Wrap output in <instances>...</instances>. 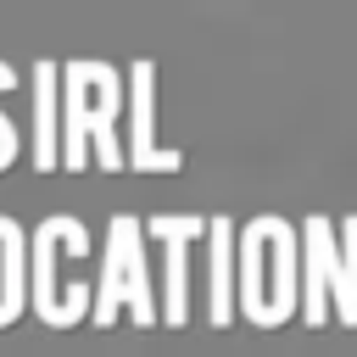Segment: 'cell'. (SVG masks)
<instances>
[{
	"label": "cell",
	"instance_id": "obj_1",
	"mask_svg": "<svg viewBox=\"0 0 357 357\" xmlns=\"http://www.w3.org/2000/svg\"><path fill=\"white\" fill-rule=\"evenodd\" d=\"M128 112V73L112 61L73 56L61 61V167L84 173L89 151L106 173L128 167V139L117 134V117Z\"/></svg>",
	"mask_w": 357,
	"mask_h": 357
},
{
	"label": "cell",
	"instance_id": "obj_2",
	"mask_svg": "<svg viewBox=\"0 0 357 357\" xmlns=\"http://www.w3.org/2000/svg\"><path fill=\"white\" fill-rule=\"evenodd\" d=\"M240 312L262 329L301 312V234L273 212L240 223Z\"/></svg>",
	"mask_w": 357,
	"mask_h": 357
},
{
	"label": "cell",
	"instance_id": "obj_3",
	"mask_svg": "<svg viewBox=\"0 0 357 357\" xmlns=\"http://www.w3.org/2000/svg\"><path fill=\"white\" fill-rule=\"evenodd\" d=\"M61 257L84 262L89 257V229L73 218V212H50L39 229H33V251H28V307L50 324V329H73L78 318L95 312V290L89 279H73L61 290Z\"/></svg>",
	"mask_w": 357,
	"mask_h": 357
},
{
	"label": "cell",
	"instance_id": "obj_4",
	"mask_svg": "<svg viewBox=\"0 0 357 357\" xmlns=\"http://www.w3.org/2000/svg\"><path fill=\"white\" fill-rule=\"evenodd\" d=\"M162 324V296L151 290V262H145V234L134 212H112L106 234H100V268H95V324Z\"/></svg>",
	"mask_w": 357,
	"mask_h": 357
},
{
	"label": "cell",
	"instance_id": "obj_5",
	"mask_svg": "<svg viewBox=\"0 0 357 357\" xmlns=\"http://www.w3.org/2000/svg\"><path fill=\"white\" fill-rule=\"evenodd\" d=\"M301 318L318 329L329 318L357 324V296L340 262V223L335 218H307L301 223Z\"/></svg>",
	"mask_w": 357,
	"mask_h": 357
},
{
	"label": "cell",
	"instance_id": "obj_6",
	"mask_svg": "<svg viewBox=\"0 0 357 357\" xmlns=\"http://www.w3.org/2000/svg\"><path fill=\"white\" fill-rule=\"evenodd\" d=\"M206 223L212 218H178V212H156L145 229H151V240L162 245V324H184L190 318V240H201L206 234Z\"/></svg>",
	"mask_w": 357,
	"mask_h": 357
},
{
	"label": "cell",
	"instance_id": "obj_7",
	"mask_svg": "<svg viewBox=\"0 0 357 357\" xmlns=\"http://www.w3.org/2000/svg\"><path fill=\"white\" fill-rule=\"evenodd\" d=\"M128 167L134 173H178L184 167V151L162 145L156 139V67L139 56L128 67Z\"/></svg>",
	"mask_w": 357,
	"mask_h": 357
},
{
	"label": "cell",
	"instance_id": "obj_8",
	"mask_svg": "<svg viewBox=\"0 0 357 357\" xmlns=\"http://www.w3.org/2000/svg\"><path fill=\"white\" fill-rule=\"evenodd\" d=\"M206 240H212V290H206V318L223 329L234 312H240V229L234 218H212L206 223Z\"/></svg>",
	"mask_w": 357,
	"mask_h": 357
},
{
	"label": "cell",
	"instance_id": "obj_9",
	"mask_svg": "<svg viewBox=\"0 0 357 357\" xmlns=\"http://www.w3.org/2000/svg\"><path fill=\"white\" fill-rule=\"evenodd\" d=\"M33 167H61V61H33Z\"/></svg>",
	"mask_w": 357,
	"mask_h": 357
},
{
	"label": "cell",
	"instance_id": "obj_10",
	"mask_svg": "<svg viewBox=\"0 0 357 357\" xmlns=\"http://www.w3.org/2000/svg\"><path fill=\"white\" fill-rule=\"evenodd\" d=\"M28 251H33V234L0 212V329L28 307Z\"/></svg>",
	"mask_w": 357,
	"mask_h": 357
},
{
	"label": "cell",
	"instance_id": "obj_11",
	"mask_svg": "<svg viewBox=\"0 0 357 357\" xmlns=\"http://www.w3.org/2000/svg\"><path fill=\"white\" fill-rule=\"evenodd\" d=\"M6 73H17V67H11V61H0V78H6ZM17 151H22V134H17L11 112L0 106V167H11V162H17Z\"/></svg>",
	"mask_w": 357,
	"mask_h": 357
}]
</instances>
